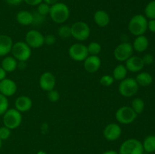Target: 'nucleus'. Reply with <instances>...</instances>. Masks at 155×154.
Listing matches in <instances>:
<instances>
[{
  "label": "nucleus",
  "mask_w": 155,
  "mask_h": 154,
  "mask_svg": "<svg viewBox=\"0 0 155 154\" xmlns=\"http://www.w3.org/2000/svg\"><path fill=\"white\" fill-rule=\"evenodd\" d=\"M69 7L65 3L58 2L50 7L49 16L54 23L63 24L70 17Z\"/></svg>",
  "instance_id": "nucleus-1"
},
{
  "label": "nucleus",
  "mask_w": 155,
  "mask_h": 154,
  "mask_svg": "<svg viewBox=\"0 0 155 154\" xmlns=\"http://www.w3.org/2000/svg\"><path fill=\"white\" fill-rule=\"evenodd\" d=\"M130 33L135 36L144 35L148 30V21L146 17L142 14H136L130 19L128 24Z\"/></svg>",
  "instance_id": "nucleus-2"
},
{
  "label": "nucleus",
  "mask_w": 155,
  "mask_h": 154,
  "mask_svg": "<svg viewBox=\"0 0 155 154\" xmlns=\"http://www.w3.org/2000/svg\"><path fill=\"white\" fill-rule=\"evenodd\" d=\"M12 56L18 61L27 62L31 56V48L23 41H18L13 44L12 51Z\"/></svg>",
  "instance_id": "nucleus-3"
},
{
  "label": "nucleus",
  "mask_w": 155,
  "mask_h": 154,
  "mask_svg": "<svg viewBox=\"0 0 155 154\" xmlns=\"http://www.w3.org/2000/svg\"><path fill=\"white\" fill-rule=\"evenodd\" d=\"M22 113L15 108L8 109L2 115L3 125L11 130L18 128L22 122Z\"/></svg>",
  "instance_id": "nucleus-4"
},
{
  "label": "nucleus",
  "mask_w": 155,
  "mask_h": 154,
  "mask_svg": "<svg viewBox=\"0 0 155 154\" xmlns=\"http://www.w3.org/2000/svg\"><path fill=\"white\" fill-rule=\"evenodd\" d=\"M142 143L135 138H130L121 143L119 154H144Z\"/></svg>",
  "instance_id": "nucleus-5"
},
{
  "label": "nucleus",
  "mask_w": 155,
  "mask_h": 154,
  "mask_svg": "<svg viewBox=\"0 0 155 154\" xmlns=\"http://www.w3.org/2000/svg\"><path fill=\"white\" fill-rule=\"evenodd\" d=\"M71 36L77 41H85L89 37L91 33L90 27L84 21H77L71 26Z\"/></svg>",
  "instance_id": "nucleus-6"
},
{
  "label": "nucleus",
  "mask_w": 155,
  "mask_h": 154,
  "mask_svg": "<svg viewBox=\"0 0 155 154\" xmlns=\"http://www.w3.org/2000/svg\"><path fill=\"white\" fill-rule=\"evenodd\" d=\"M119 92L123 97L131 98L134 96L139 91V85L136 82V79L133 78H125L120 81L118 86Z\"/></svg>",
  "instance_id": "nucleus-7"
},
{
  "label": "nucleus",
  "mask_w": 155,
  "mask_h": 154,
  "mask_svg": "<svg viewBox=\"0 0 155 154\" xmlns=\"http://www.w3.org/2000/svg\"><path fill=\"white\" fill-rule=\"evenodd\" d=\"M137 114L131 107L123 106L120 107L115 113V118L119 123L124 125H128L136 120Z\"/></svg>",
  "instance_id": "nucleus-8"
},
{
  "label": "nucleus",
  "mask_w": 155,
  "mask_h": 154,
  "mask_svg": "<svg viewBox=\"0 0 155 154\" xmlns=\"http://www.w3.org/2000/svg\"><path fill=\"white\" fill-rule=\"evenodd\" d=\"M133 54V45L128 42H124L119 44L114 51L115 59L120 62H124L128 60Z\"/></svg>",
  "instance_id": "nucleus-9"
},
{
  "label": "nucleus",
  "mask_w": 155,
  "mask_h": 154,
  "mask_svg": "<svg viewBox=\"0 0 155 154\" xmlns=\"http://www.w3.org/2000/svg\"><path fill=\"white\" fill-rule=\"evenodd\" d=\"M68 54L74 61L83 62L89 56L87 46L81 43L73 44L68 49Z\"/></svg>",
  "instance_id": "nucleus-10"
},
{
  "label": "nucleus",
  "mask_w": 155,
  "mask_h": 154,
  "mask_svg": "<svg viewBox=\"0 0 155 154\" xmlns=\"http://www.w3.org/2000/svg\"><path fill=\"white\" fill-rule=\"evenodd\" d=\"M25 42L31 48H39L44 45V36L36 30H30L26 33Z\"/></svg>",
  "instance_id": "nucleus-11"
},
{
  "label": "nucleus",
  "mask_w": 155,
  "mask_h": 154,
  "mask_svg": "<svg viewBox=\"0 0 155 154\" xmlns=\"http://www.w3.org/2000/svg\"><path fill=\"white\" fill-rule=\"evenodd\" d=\"M122 134V128L120 125L117 123L107 124L104 128L103 135L104 138L108 141H115L118 140Z\"/></svg>",
  "instance_id": "nucleus-12"
},
{
  "label": "nucleus",
  "mask_w": 155,
  "mask_h": 154,
  "mask_svg": "<svg viewBox=\"0 0 155 154\" xmlns=\"http://www.w3.org/2000/svg\"><path fill=\"white\" fill-rule=\"evenodd\" d=\"M39 87L45 91L54 89L56 85V79L54 75L51 72H45L40 75L39 79Z\"/></svg>",
  "instance_id": "nucleus-13"
},
{
  "label": "nucleus",
  "mask_w": 155,
  "mask_h": 154,
  "mask_svg": "<svg viewBox=\"0 0 155 154\" xmlns=\"http://www.w3.org/2000/svg\"><path fill=\"white\" fill-rule=\"evenodd\" d=\"M101 60L98 55H89L83 61L85 70L89 73H95L100 69Z\"/></svg>",
  "instance_id": "nucleus-14"
},
{
  "label": "nucleus",
  "mask_w": 155,
  "mask_h": 154,
  "mask_svg": "<svg viewBox=\"0 0 155 154\" xmlns=\"http://www.w3.org/2000/svg\"><path fill=\"white\" fill-rule=\"evenodd\" d=\"M17 90H18L17 84L11 79L5 78V79L0 81V93L7 98L15 95Z\"/></svg>",
  "instance_id": "nucleus-15"
},
{
  "label": "nucleus",
  "mask_w": 155,
  "mask_h": 154,
  "mask_svg": "<svg viewBox=\"0 0 155 154\" xmlns=\"http://www.w3.org/2000/svg\"><path fill=\"white\" fill-rule=\"evenodd\" d=\"M125 62L126 68L127 70L131 72H140L145 66L142 57H138V56H131Z\"/></svg>",
  "instance_id": "nucleus-16"
},
{
  "label": "nucleus",
  "mask_w": 155,
  "mask_h": 154,
  "mask_svg": "<svg viewBox=\"0 0 155 154\" xmlns=\"http://www.w3.org/2000/svg\"><path fill=\"white\" fill-rule=\"evenodd\" d=\"M32 106H33V101L31 98L26 95L18 97L15 100V108L21 113L29 111L32 108Z\"/></svg>",
  "instance_id": "nucleus-17"
},
{
  "label": "nucleus",
  "mask_w": 155,
  "mask_h": 154,
  "mask_svg": "<svg viewBox=\"0 0 155 154\" xmlns=\"http://www.w3.org/2000/svg\"><path fill=\"white\" fill-rule=\"evenodd\" d=\"M13 40L8 35H0V57H5L12 51Z\"/></svg>",
  "instance_id": "nucleus-18"
},
{
  "label": "nucleus",
  "mask_w": 155,
  "mask_h": 154,
  "mask_svg": "<svg viewBox=\"0 0 155 154\" xmlns=\"http://www.w3.org/2000/svg\"><path fill=\"white\" fill-rule=\"evenodd\" d=\"M94 22L100 27H105L110 24V16L107 11L104 10H98L93 15Z\"/></svg>",
  "instance_id": "nucleus-19"
},
{
  "label": "nucleus",
  "mask_w": 155,
  "mask_h": 154,
  "mask_svg": "<svg viewBox=\"0 0 155 154\" xmlns=\"http://www.w3.org/2000/svg\"><path fill=\"white\" fill-rule=\"evenodd\" d=\"M149 45V42H148V38L144 35L136 36L134 42L133 44V50H135L137 52H143L146 51L147 48Z\"/></svg>",
  "instance_id": "nucleus-20"
},
{
  "label": "nucleus",
  "mask_w": 155,
  "mask_h": 154,
  "mask_svg": "<svg viewBox=\"0 0 155 154\" xmlns=\"http://www.w3.org/2000/svg\"><path fill=\"white\" fill-rule=\"evenodd\" d=\"M18 61L13 56H5L2 60L1 66L6 72H12L18 68Z\"/></svg>",
  "instance_id": "nucleus-21"
},
{
  "label": "nucleus",
  "mask_w": 155,
  "mask_h": 154,
  "mask_svg": "<svg viewBox=\"0 0 155 154\" xmlns=\"http://www.w3.org/2000/svg\"><path fill=\"white\" fill-rule=\"evenodd\" d=\"M16 20L19 24L22 26L32 25L33 23V13L28 11H20L16 15Z\"/></svg>",
  "instance_id": "nucleus-22"
},
{
  "label": "nucleus",
  "mask_w": 155,
  "mask_h": 154,
  "mask_svg": "<svg viewBox=\"0 0 155 154\" xmlns=\"http://www.w3.org/2000/svg\"><path fill=\"white\" fill-rule=\"evenodd\" d=\"M136 81L139 85L148 86L152 83L153 78L152 75L147 72H139L136 77Z\"/></svg>",
  "instance_id": "nucleus-23"
},
{
  "label": "nucleus",
  "mask_w": 155,
  "mask_h": 154,
  "mask_svg": "<svg viewBox=\"0 0 155 154\" xmlns=\"http://www.w3.org/2000/svg\"><path fill=\"white\" fill-rule=\"evenodd\" d=\"M127 69L126 68L125 65L124 64H119L117 66H115L113 71V75L112 76L114 77V80H117V81H122L125 78H127Z\"/></svg>",
  "instance_id": "nucleus-24"
},
{
  "label": "nucleus",
  "mask_w": 155,
  "mask_h": 154,
  "mask_svg": "<svg viewBox=\"0 0 155 154\" xmlns=\"http://www.w3.org/2000/svg\"><path fill=\"white\" fill-rule=\"evenodd\" d=\"M144 151L148 153L155 152V135H148L142 142Z\"/></svg>",
  "instance_id": "nucleus-25"
},
{
  "label": "nucleus",
  "mask_w": 155,
  "mask_h": 154,
  "mask_svg": "<svg viewBox=\"0 0 155 154\" xmlns=\"http://www.w3.org/2000/svg\"><path fill=\"white\" fill-rule=\"evenodd\" d=\"M131 107L136 114H141L145 109V102L142 98H136L132 101Z\"/></svg>",
  "instance_id": "nucleus-26"
},
{
  "label": "nucleus",
  "mask_w": 155,
  "mask_h": 154,
  "mask_svg": "<svg viewBox=\"0 0 155 154\" xmlns=\"http://www.w3.org/2000/svg\"><path fill=\"white\" fill-rule=\"evenodd\" d=\"M58 35L62 39H68L71 36V27L66 24H62L58 29Z\"/></svg>",
  "instance_id": "nucleus-27"
},
{
  "label": "nucleus",
  "mask_w": 155,
  "mask_h": 154,
  "mask_svg": "<svg viewBox=\"0 0 155 154\" xmlns=\"http://www.w3.org/2000/svg\"><path fill=\"white\" fill-rule=\"evenodd\" d=\"M89 55H98L101 51V45L97 42H92L87 45Z\"/></svg>",
  "instance_id": "nucleus-28"
},
{
  "label": "nucleus",
  "mask_w": 155,
  "mask_h": 154,
  "mask_svg": "<svg viewBox=\"0 0 155 154\" xmlns=\"http://www.w3.org/2000/svg\"><path fill=\"white\" fill-rule=\"evenodd\" d=\"M145 17L149 19H155V0L148 3L145 8Z\"/></svg>",
  "instance_id": "nucleus-29"
},
{
  "label": "nucleus",
  "mask_w": 155,
  "mask_h": 154,
  "mask_svg": "<svg viewBox=\"0 0 155 154\" xmlns=\"http://www.w3.org/2000/svg\"><path fill=\"white\" fill-rule=\"evenodd\" d=\"M9 103L7 97L0 93V116H2L8 110Z\"/></svg>",
  "instance_id": "nucleus-30"
},
{
  "label": "nucleus",
  "mask_w": 155,
  "mask_h": 154,
  "mask_svg": "<svg viewBox=\"0 0 155 154\" xmlns=\"http://www.w3.org/2000/svg\"><path fill=\"white\" fill-rule=\"evenodd\" d=\"M50 7H51V5L42 2L37 5V11H36L40 14L43 15V16H46V15L49 14Z\"/></svg>",
  "instance_id": "nucleus-31"
},
{
  "label": "nucleus",
  "mask_w": 155,
  "mask_h": 154,
  "mask_svg": "<svg viewBox=\"0 0 155 154\" xmlns=\"http://www.w3.org/2000/svg\"><path fill=\"white\" fill-rule=\"evenodd\" d=\"M45 16L40 14L37 11L33 12V23L32 25L33 26H39L42 24L45 21Z\"/></svg>",
  "instance_id": "nucleus-32"
},
{
  "label": "nucleus",
  "mask_w": 155,
  "mask_h": 154,
  "mask_svg": "<svg viewBox=\"0 0 155 154\" xmlns=\"http://www.w3.org/2000/svg\"><path fill=\"white\" fill-rule=\"evenodd\" d=\"M99 82L101 85H102L103 86L108 87V86L113 85L114 82V79L110 75H104L101 77Z\"/></svg>",
  "instance_id": "nucleus-33"
},
{
  "label": "nucleus",
  "mask_w": 155,
  "mask_h": 154,
  "mask_svg": "<svg viewBox=\"0 0 155 154\" xmlns=\"http://www.w3.org/2000/svg\"><path fill=\"white\" fill-rule=\"evenodd\" d=\"M11 134H12V130L8 127L3 126L0 127V139L2 140H5L10 137Z\"/></svg>",
  "instance_id": "nucleus-34"
},
{
  "label": "nucleus",
  "mask_w": 155,
  "mask_h": 154,
  "mask_svg": "<svg viewBox=\"0 0 155 154\" xmlns=\"http://www.w3.org/2000/svg\"><path fill=\"white\" fill-rule=\"evenodd\" d=\"M47 96H48V99L52 103L57 102L60 99V94L55 89H52V90L48 91V95Z\"/></svg>",
  "instance_id": "nucleus-35"
},
{
  "label": "nucleus",
  "mask_w": 155,
  "mask_h": 154,
  "mask_svg": "<svg viewBox=\"0 0 155 154\" xmlns=\"http://www.w3.org/2000/svg\"><path fill=\"white\" fill-rule=\"evenodd\" d=\"M56 42V37L52 34H48L44 36V44L47 45H53Z\"/></svg>",
  "instance_id": "nucleus-36"
},
{
  "label": "nucleus",
  "mask_w": 155,
  "mask_h": 154,
  "mask_svg": "<svg viewBox=\"0 0 155 154\" xmlns=\"http://www.w3.org/2000/svg\"><path fill=\"white\" fill-rule=\"evenodd\" d=\"M142 60L144 62V64L149 65L154 62V56L151 54H146L143 56V57H142Z\"/></svg>",
  "instance_id": "nucleus-37"
},
{
  "label": "nucleus",
  "mask_w": 155,
  "mask_h": 154,
  "mask_svg": "<svg viewBox=\"0 0 155 154\" xmlns=\"http://www.w3.org/2000/svg\"><path fill=\"white\" fill-rule=\"evenodd\" d=\"M26 4L29 5L31 6H37L38 5L40 4L41 2H42V0H23Z\"/></svg>",
  "instance_id": "nucleus-38"
},
{
  "label": "nucleus",
  "mask_w": 155,
  "mask_h": 154,
  "mask_svg": "<svg viewBox=\"0 0 155 154\" xmlns=\"http://www.w3.org/2000/svg\"><path fill=\"white\" fill-rule=\"evenodd\" d=\"M148 29L152 33H155V19L148 21Z\"/></svg>",
  "instance_id": "nucleus-39"
},
{
  "label": "nucleus",
  "mask_w": 155,
  "mask_h": 154,
  "mask_svg": "<svg viewBox=\"0 0 155 154\" xmlns=\"http://www.w3.org/2000/svg\"><path fill=\"white\" fill-rule=\"evenodd\" d=\"M6 2L10 5H18L23 2V0H5Z\"/></svg>",
  "instance_id": "nucleus-40"
},
{
  "label": "nucleus",
  "mask_w": 155,
  "mask_h": 154,
  "mask_svg": "<svg viewBox=\"0 0 155 154\" xmlns=\"http://www.w3.org/2000/svg\"><path fill=\"white\" fill-rule=\"evenodd\" d=\"M6 75H7V72L2 66H0V81L5 79L6 78Z\"/></svg>",
  "instance_id": "nucleus-41"
},
{
  "label": "nucleus",
  "mask_w": 155,
  "mask_h": 154,
  "mask_svg": "<svg viewBox=\"0 0 155 154\" xmlns=\"http://www.w3.org/2000/svg\"><path fill=\"white\" fill-rule=\"evenodd\" d=\"M42 1L46 3V4L49 5H52L57 3L58 2V0H42Z\"/></svg>",
  "instance_id": "nucleus-42"
},
{
  "label": "nucleus",
  "mask_w": 155,
  "mask_h": 154,
  "mask_svg": "<svg viewBox=\"0 0 155 154\" xmlns=\"http://www.w3.org/2000/svg\"><path fill=\"white\" fill-rule=\"evenodd\" d=\"M102 154H119V152L115 150H107L103 152Z\"/></svg>",
  "instance_id": "nucleus-43"
},
{
  "label": "nucleus",
  "mask_w": 155,
  "mask_h": 154,
  "mask_svg": "<svg viewBox=\"0 0 155 154\" xmlns=\"http://www.w3.org/2000/svg\"><path fill=\"white\" fill-rule=\"evenodd\" d=\"M36 154H47V153L45 152V151H43V150H39V152H37V153H36Z\"/></svg>",
  "instance_id": "nucleus-44"
},
{
  "label": "nucleus",
  "mask_w": 155,
  "mask_h": 154,
  "mask_svg": "<svg viewBox=\"0 0 155 154\" xmlns=\"http://www.w3.org/2000/svg\"><path fill=\"white\" fill-rule=\"evenodd\" d=\"M2 140L0 139V149H1V148H2Z\"/></svg>",
  "instance_id": "nucleus-45"
}]
</instances>
